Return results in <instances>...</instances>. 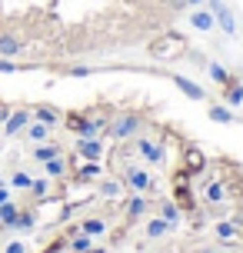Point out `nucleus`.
<instances>
[{
  "label": "nucleus",
  "instance_id": "f257e3e1",
  "mask_svg": "<svg viewBox=\"0 0 243 253\" xmlns=\"http://www.w3.org/2000/svg\"><path fill=\"white\" fill-rule=\"evenodd\" d=\"M140 114H123V117H117L114 124H110V137L114 140H130V137H137L140 133Z\"/></svg>",
  "mask_w": 243,
  "mask_h": 253
},
{
  "label": "nucleus",
  "instance_id": "f03ea898",
  "mask_svg": "<svg viewBox=\"0 0 243 253\" xmlns=\"http://www.w3.org/2000/svg\"><path fill=\"white\" fill-rule=\"evenodd\" d=\"M206 7H210V13H213V20H217V27L227 34V37H237V20H233L230 7L223 3V0H206Z\"/></svg>",
  "mask_w": 243,
  "mask_h": 253
},
{
  "label": "nucleus",
  "instance_id": "7ed1b4c3",
  "mask_svg": "<svg viewBox=\"0 0 243 253\" xmlns=\"http://www.w3.org/2000/svg\"><path fill=\"white\" fill-rule=\"evenodd\" d=\"M30 120H34V110H27V107L10 110V114H7V120H3V137H20Z\"/></svg>",
  "mask_w": 243,
  "mask_h": 253
},
{
  "label": "nucleus",
  "instance_id": "20e7f679",
  "mask_svg": "<svg viewBox=\"0 0 243 253\" xmlns=\"http://www.w3.org/2000/svg\"><path fill=\"white\" fill-rule=\"evenodd\" d=\"M133 150L140 153V160H147V164H160L163 160V147L150 137H137L133 140Z\"/></svg>",
  "mask_w": 243,
  "mask_h": 253
},
{
  "label": "nucleus",
  "instance_id": "39448f33",
  "mask_svg": "<svg viewBox=\"0 0 243 253\" xmlns=\"http://www.w3.org/2000/svg\"><path fill=\"white\" fill-rule=\"evenodd\" d=\"M24 47H27V40L20 37V34H13V30H3L0 34V57H20L24 53Z\"/></svg>",
  "mask_w": 243,
  "mask_h": 253
},
{
  "label": "nucleus",
  "instance_id": "423d86ee",
  "mask_svg": "<svg viewBox=\"0 0 243 253\" xmlns=\"http://www.w3.org/2000/svg\"><path fill=\"white\" fill-rule=\"evenodd\" d=\"M77 153L83 160H93V164H100L103 157V143L97 137H77Z\"/></svg>",
  "mask_w": 243,
  "mask_h": 253
},
{
  "label": "nucleus",
  "instance_id": "0eeeda50",
  "mask_svg": "<svg viewBox=\"0 0 243 253\" xmlns=\"http://www.w3.org/2000/svg\"><path fill=\"white\" fill-rule=\"evenodd\" d=\"M127 187L137 190V193L150 190V173H147L143 167H130V170H127Z\"/></svg>",
  "mask_w": 243,
  "mask_h": 253
},
{
  "label": "nucleus",
  "instance_id": "6e6552de",
  "mask_svg": "<svg viewBox=\"0 0 243 253\" xmlns=\"http://www.w3.org/2000/svg\"><path fill=\"white\" fill-rule=\"evenodd\" d=\"M77 230H80V233H87L90 240H93V237H103V233H107V220H103V216H87V220H80V223H77Z\"/></svg>",
  "mask_w": 243,
  "mask_h": 253
},
{
  "label": "nucleus",
  "instance_id": "1a4fd4ad",
  "mask_svg": "<svg viewBox=\"0 0 243 253\" xmlns=\"http://www.w3.org/2000/svg\"><path fill=\"white\" fill-rule=\"evenodd\" d=\"M34 120L53 130V126L60 124V110H57V107H47V103H40V107H34Z\"/></svg>",
  "mask_w": 243,
  "mask_h": 253
},
{
  "label": "nucleus",
  "instance_id": "9d476101",
  "mask_svg": "<svg viewBox=\"0 0 243 253\" xmlns=\"http://www.w3.org/2000/svg\"><path fill=\"white\" fill-rule=\"evenodd\" d=\"M53 157H60V143L43 140V143H37V147H34V160H37V164H47V160H53Z\"/></svg>",
  "mask_w": 243,
  "mask_h": 253
},
{
  "label": "nucleus",
  "instance_id": "9b49d317",
  "mask_svg": "<svg viewBox=\"0 0 243 253\" xmlns=\"http://www.w3.org/2000/svg\"><path fill=\"white\" fill-rule=\"evenodd\" d=\"M173 84H177V87L183 90V93H187L190 100H203V97H206L200 84H193V80H187V77H180V74H173Z\"/></svg>",
  "mask_w": 243,
  "mask_h": 253
},
{
  "label": "nucleus",
  "instance_id": "f8f14e48",
  "mask_svg": "<svg viewBox=\"0 0 243 253\" xmlns=\"http://www.w3.org/2000/svg\"><path fill=\"white\" fill-rule=\"evenodd\" d=\"M24 140H30V143H43V140L50 137V126H43V124H37V120H30L27 124V130L20 133Z\"/></svg>",
  "mask_w": 243,
  "mask_h": 253
},
{
  "label": "nucleus",
  "instance_id": "ddd939ff",
  "mask_svg": "<svg viewBox=\"0 0 243 253\" xmlns=\"http://www.w3.org/2000/svg\"><path fill=\"white\" fill-rule=\"evenodd\" d=\"M190 24L200 30V34H210L213 27H217V20H213V13L210 10H197V13H190Z\"/></svg>",
  "mask_w": 243,
  "mask_h": 253
},
{
  "label": "nucleus",
  "instance_id": "4468645a",
  "mask_svg": "<svg viewBox=\"0 0 243 253\" xmlns=\"http://www.w3.org/2000/svg\"><path fill=\"white\" fill-rule=\"evenodd\" d=\"M150 240H160V237H166L170 233V223H166L163 216H154V220H147V230H143Z\"/></svg>",
  "mask_w": 243,
  "mask_h": 253
},
{
  "label": "nucleus",
  "instance_id": "2eb2a0df",
  "mask_svg": "<svg viewBox=\"0 0 243 253\" xmlns=\"http://www.w3.org/2000/svg\"><path fill=\"white\" fill-rule=\"evenodd\" d=\"M43 173H47L50 180H60V177L67 173V160H64V157H53V160H47V164H43Z\"/></svg>",
  "mask_w": 243,
  "mask_h": 253
},
{
  "label": "nucleus",
  "instance_id": "dca6fc26",
  "mask_svg": "<svg viewBox=\"0 0 243 253\" xmlns=\"http://www.w3.org/2000/svg\"><path fill=\"white\" fill-rule=\"evenodd\" d=\"M34 227H37V213H34V210L17 213V220H13V230H24V233H30Z\"/></svg>",
  "mask_w": 243,
  "mask_h": 253
},
{
  "label": "nucleus",
  "instance_id": "f3484780",
  "mask_svg": "<svg viewBox=\"0 0 243 253\" xmlns=\"http://www.w3.org/2000/svg\"><path fill=\"white\" fill-rule=\"evenodd\" d=\"M17 203L7 200V203H0V227H13V220H17Z\"/></svg>",
  "mask_w": 243,
  "mask_h": 253
},
{
  "label": "nucleus",
  "instance_id": "a211bd4d",
  "mask_svg": "<svg viewBox=\"0 0 243 253\" xmlns=\"http://www.w3.org/2000/svg\"><path fill=\"white\" fill-rule=\"evenodd\" d=\"M223 97H227V103H230V107H240V103H243V87L237 84V80H230V84H227V90H223Z\"/></svg>",
  "mask_w": 243,
  "mask_h": 253
},
{
  "label": "nucleus",
  "instance_id": "6ab92c4d",
  "mask_svg": "<svg viewBox=\"0 0 243 253\" xmlns=\"http://www.w3.org/2000/svg\"><path fill=\"white\" fill-rule=\"evenodd\" d=\"M100 173H103V170H100V164H93V160H87V164H83V167L77 170V180H80V183H87V180L100 177Z\"/></svg>",
  "mask_w": 243,
  "mask_h": 253
},
{
  "label": "nucleus",
  "instance_id": "aec40b11",
  "mask_svg": "<svg viewBox=\"0 0 243 253\" xmlns=\"http://www.w3.org/2000/svg\"><path fill=\"white\" fill-rule=\"evenodd\" d=\"M160 216H163L166 223L173 227V223L180 220V210H177V203H173V200H163V203H160Z\"/></svg>",
  "mask_w": 243,
  "mask_h": 253
},
{
  "label": "nucleus",
  "instance_id": "412c9836",
  "mask_svg": "<svg viewBox=\"0 0 243 253\" xmlns=\"http://www.w3.org/2000/svg\"><path fill=\"white\" fill-rule=\"evenodd\" d=\"M147 210V200H143V193H137V197H130V203H127V216L130 220H137V216Z\"/></svg>",
  "mask_w": 243,
  "mask_h": 253
},
{
  "label": "nucleus",
  "instance_id": "4be33fe9",
  "mask_svg": "<svg viewBox=\"0 0 243 253\" xmlns=\"http://www.w3.org/2000/svg\"><path fill=\"white\" fill-rule=\"evenodd\" d=\"M210 120H217V124H233L237 117H233L230 110H227V107H220V103H213V107H210Z\"/></svg>",
  "mask_w": 243,
  "mask_h": 253
},
{
  "label": "nucleus",
  "instance_id": "5701e85b",
  "mask_svg": "<svg viewBox=\"0 0 243 253\" xmlns=\"http://www.w3.org/2000/svg\"><path fill=\"white\" fill-rule=\"evenodd\" d=\"M70 250H74V253H90V250H93V243H90L87 233H77V237L70 240Z\"/></svg>",
  "mask_w": 243,
  "mask_h": 253
},
{
  "label": "nucleus",
  "instance_id": "b1692460",
  "mask_svg": "<svg viewBox=\"0 0 243 253\" xmlns=\"http://www.w3.org/2000/svg\"><path fill=\"white\" fill-rule=\"evenodd\" d=\"M206 70H210V77H213V80H217V84H223V87H227V84H230V74H227V70H223V67H220V63H206Z\"/></svg>",
  "mask_w": 243,
  "mask_h": 253
},
{
  "label": "nucleus",
  "instance_id": "393cba45",
  "mask_svg": "<svg viewBox=\"0 0 243 253\" xmlns=\"http://www.w3.org/2000/svg\"><path fill=\"white\" fill-rule=\"evenodd\" d=\"M223 197H227V187H223V183H210V187H206V200L210 203H220Z\"/></svg>",
  "mask_w": 243,
  "mask_h": 253
},
{
  "label": "nucleus",
  "instance_id": "a878e982",
  "mask_svg": "<svg viewBox=\"0 0 243 253\" xmlns=\"http://www.w3.org/2000/svg\"><path fill=\"white\" fill-rule=\"evenodd\" d=\"M10 183L17 190H30V183H34V177H30V173H13L10 177Z\"/></svg>",
  "mask_w": 243,
  "mask_h": 253
},
{
  "label": "nucleus",
  "instance_id": "bb28decb",
  "mask_svg": "<svg viewBox=\"0 0 243 253\" xmlns=\"http://www.w3.org/2000/svg\"><path fill=\"white\" fill-rule=\"evenodd\" d=\"M100 193H103V197H117V193H120V183H117V180H103Z\"/></svg>",
  "mask_w": 243,
  "mask_h": 253
},
{
  "label": "nucleus",
  "instance_id": "cd10ccee",
  "mask_svg": "<svg viewBox=\"0 0 243 253\" xmlns=\"http://www.w3.org/2000/svg\"><path fill=\"white\" fill-rule=\"evenodd\" d=\"M233 233H237V227H233V223H217V237H220V240H230Z\"/></svg>",
  "mask_w": 243,
  "mask_h": 253
},
{
  "label": "nucleus",
  "instance_id": "c85d7f7f",
  "mask_svg": "<svg viewBox=\"0 0 243 253\" xmlns=\"http://www.w3.org/2000/svg\"><path fill=\"white\" fill-rule=\"evenodd\" d=\"M17 70H20V67H17L10 57H0V74H17Z\"/></svg>",
  "mask_w": 243,
  "mask_h": 253
},
{
  "label": "nucleus",
  "instance_id": "c756f323",
  "mask_svg": "<svg viewBox=\"0 0 243 253\" xmlns=\"http://www.w3.org/2000/svg\"><path fill=\"white\" fill-rule=\"evenodd\" d=\"M30 193H34V197H47V180H34V183H30Z\"/></svg>",
  "mask_w": 243,
  "mask_h": 253
},
{
  "label": "nucleus",
  "instance_id": "7c9ffc66",
  "mask_svg": "<svg viewBox=\"0 0 243 253\" xmlns=\"http://www.w3.org/2000/svg\"><path fill=\"white\" fill-rule=\"evenodd\" d=\"M163 3H166V7H170L173 13H180V10H187V7H190L187 0H163Z\"/></svg>",
  "mask_w": 243,
  "mask_h": 253
},
{
  "label": "nucleus",
  "instance_id": "2f4dec72",
  "mask_svg": "<svg viewBox=\"0 0 243 253\" xmlns=\"http://www.w3.org/2000/svg\"><path fill=\"white\" fill-rule=\"evenodd\" d=\"M3 253H27V247L20 240H13V243H7V250H3Z\"/></svg>",
  "mask_w": 243,
  "mask_h": 253
},
{
  "label": "nucleus",
  "instance_id": "473e14b6",
  "mask_svg": "<svg viewBox=\"0 0 243 253\" xmlns=\"http://www.w3.org/2000/svg\"><path fill=\"white\" fill-rule=\"evenodd\" d=\"M90 67H70V77H87Z\"/></svg>",
  "mask_w": 243,
  "mask_h": 253
},
{
  "label": "nucleus",
  "instance_id": "72a5a7b5",
  "mask_svg": "<svg viewBox=\"0 0 243 253\" xmlns=\"http://www.w3.org/2000/svg\"><path fill=\"white\" fill-rule=\"evenodd\" d=\"M7 200H10V193H7V187L0 183V203H7Z\"/></svg>",
  "mask_w": 243,
  "mask_h": 253
},
{
  "label": "nucleus",
  "instance_id": "f704fd0d",
  "mask_svg": "<svg viewBox=\"0 0 243 253\" xmlns=\"http://www.w3.org/2000/svg\"><path fill=\"white\" fill-rule=\"evenodd\" d=\"M7 114H10V110H7V107H0V124L7 120Z\"/></svg>",
  "mask_w": 243,
  "mask_h": 253
},
{
  "label": "nucleus",
  "instance_id": "c9c22d12",
  "mask_svg": "<svg viewBox=\"0 0 243 253\" xmlns=\"http://www.w3.org/2000/svg\"><path fill=\"white\" fill-rule=\"evenodd\" d=\"M187 3H190V7H200V3H203V0H187Z\"/></svg>",
  "mask_w": 243,
  "mask_h": 253
},
{
  "label": "nucleus",
  "instance_id": "e433bc0d",
  "mask_svg": "<svg viewBox=\"0 0 243 253\" xmlns=\"http://www.w3.org/2000/svg\"><path fill=\"white\" fill-rule=\"evenodd\" d=\"M90 253H107V250H103V247H93V250H90Z\"/></svg>",
  "mask_w": 243,
  "mask_h": 253
}]
</instances>
